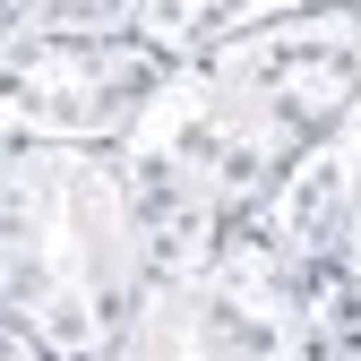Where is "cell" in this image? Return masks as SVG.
<instances>
[{"instance_id":"obj_3","label":"cell","mask_w":361,"mask_h":361,"mask_svg":"<svg viewBox=\"0 0 361 361\" xmlns=\"http://www.w3.org/2000/svg\"><path fill=\"white\" fill-rule=\"evenodd\" d=\"M112 361H327L319 276L276 224H233L190 258H155Z\"/></svg>"},{"instance_id":"obj_4","label":"cell","mask_w":361,"mask_h":361,"mask_svg":"<svg viewBox=\"0 0 361 361\" xmlns=\"http://www.w3.org/2000/svg\"><path fill=\"white\" fill-rule=\"evenodd\" d=\"M172 61L129 35H9L0 26V138L9 147H129L164 104Z\"/></svg>"},{"instance_id":"obj_1","label":"cell","mask_w":361,"mask_h":361,"mask_svg":"<svg viewBox=\"0 0 361 361\" xmlns=\"http://www.w3.org/2000/svg\"><path fill=\"white\" fill-rule=\"evenodd\" d=\"M361 112V9H276L224 52L172 69L164 104L121 147L147 224V267L258 224L276 190Z\"/></svg>"},{"instance_id":"obj_6","label":"cell","mask_w":361,"mask_h":361,"mask_svg":"<svg viewBox=\"0 0 361 361\" xmlns=\"http://www.w3.org/2000/svg\"><path fill=\"white\" fill-rule=\"evenodd\" d=\"M0 361H43L35 344H18V336H0Z\"/></svg>"},{"instance_id":"obj_2","label":"cell","mask_w":361,"mask_h":361,"mask_svg":"<svg viewBox=\"0 0 361 361\" xmlns=\"http://www.w3.org/2000/svg\"><path fill=\"white\" fill-rule=\"evenodd\" d=\"M147 293V224L121 147L0 155V336L43 361H112Z\"/></svg>"},{"instance_id":"obj_5","label":"cell","mask_w":361,"mask_h":361,"mask_svg":"<svg viewBox=\"0 0 361 361\" xmlns=\"http://www.w3.org/2000/svg\"><path fill=\"white\" fill-rule=\"evenodd\" d=\"M267 224H276V241L319 276L327 361H361V112L276 190Z\"/></svg>"}]
</instances>
